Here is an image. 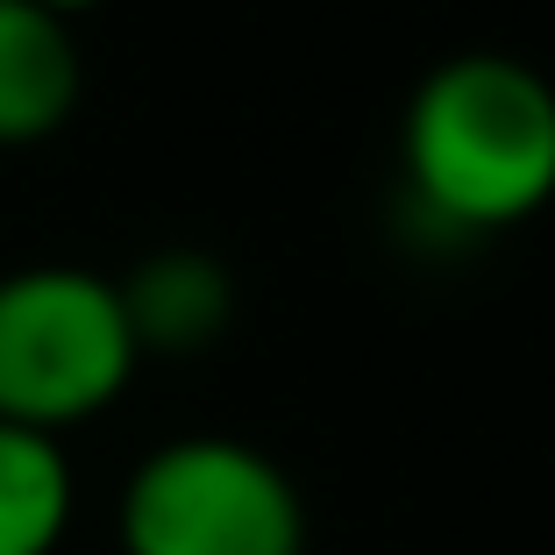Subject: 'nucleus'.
Returning <instances> with one entry per match:
<instances>
[{
  "label": "nucleus",
  "mask_w": 555,
  "mask_h": 555,
  "mask_svg": "<svg viewBox=\"0 0 555 555\" xmlns=\"http://www.w3.org/2000/svg\"><path fill=\"white\" fill-rule=\"evenodd\" d=\"M406 221L435 235H506L555 199V86L513 50H456L399 115Z\"/></svg>",
  "instance_id": "f257e3e1"
},
{
  "label": "nucleus",
  "mask_w": 555,
  "mask_h": 555,
  "mask_svg": "<svg viewBox=\"0 0 555 555\" xmlns=\"http://www.w3.org/2000/svg\"><path fill=\"white\" fill-rule=\"evenodd\" d=\"M135 363L143 357L107 271L22 263L0 278V421L65 435L129 392Z\"/></svg>",
  "instance_id": "f03ea898"
},
{
  "label": "nucleus",
  "mask_w": 555,
  "mask_h": 555,
  "mask_svg": "<svg viewBox=\"0 0 555 555\" xmlns=\"http://www.w3.org/2000/svg\"><path fill=\"white\" fill-rule=\"evenodd\" d=\"M121 555H307L293 470L243 435H171L121 485Z\"/></svg>",
  "instance_id": "7ed1b4c3"
},
{
  "label": "nucleus",
  "mask_w": 555,
  "mask_h": 555,
  "mask_svg": "<svg viewBox=\"0 0 555 555\" xmlns=\"http://www.w3.org/2000/svg\"><path fill=\"white\" fill-rule=\"evenodd\" d=\"M135 357H199L235 327V271L214 249L164 243L115 278Z\"/></svg>",
  "instance_id": "20e7f679"
},
{
  "label": "nucleus",
  "mask_w": 555,
  "mask_h": 555,
  "mask_svg": "<svg viewBox=\"0 0 555 555\" xmlns=\"http://www.w3.org/2000/svg\"><path fill=\"white\" fill-rule=\"evenodd\" d=\"M86 65L65 15L36 0H0V150L43 143L79 115Z\"/></svg>",
  "instance_id": "39448f33"
},
{
  "label": "nucleus",
  "mask_w": 555,
  "mask_h": 555,
  "mask_svg": "<svg viewBox=\"0 0 555 555\" xmlns=\"http://www.w3.org/2000/svg\"><path fill=\"white\" fill-rule=\"evenodd\" d=\"M72 499L65 435L0 421V555H50L72 527Z\"/></svg>",
  "instance_id": "423d86ee"
},
{
  "label": "nucleus",
  "mask_w": 555,
  "mask_h": 555,
  "mask_svg": "<svg viewBox=\"0 0 555 555\" xmlns=\"http://www.w3.org/2000/svg\"><path fill=\"white\" fill-rule=\"evenodd\" d=\"M36 8H50V15H65V22H79V15H93L100 0H36Z\"/></svg>",
  "instance_id": "0eeeda50"
}]
</instances>
